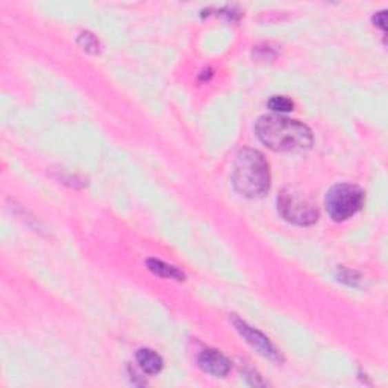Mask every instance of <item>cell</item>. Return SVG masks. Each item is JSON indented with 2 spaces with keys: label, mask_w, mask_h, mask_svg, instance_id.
Segmentation results:
<instances>
[{
  "label": "cell",
  "mask_w": 388,
  "mask_h": 388,
  "mask_svg": "<svg viewBox=\"0 0 388 388\" xmlns=\"http://www.w3.org/2000/svg\"><path fill=\"white\" fill-rule=\"evenodd\" d=\"M258 139L275 152H302L313 146L309 127L283 116H264L256 121Z\"/></svg>",
  "instance_id": "6da1fadb"
},
{
  "label": "cell",
  "mask_w": 388,
  "mask_h": 388,
  "mask_svg": "<svg viewBox=\"0 0 388 388\" xmlns=\"http://www.w3.org/2000/svg\"><path fill=\"white\" fill-rule=\"evenodd\" d=\"M235 190L246 197L263 196L270 187V167L261 152L255 149L241 150L232 170Z\"/></svg>",
  "instance_id": "7a4b0ae2"
},
{
  "label": "cell",
  "mask_w": 388,
  "mask_h": 388,
  "mask_svg": "<svg viewBox=\"0 0 388 388\" xmlns=\"http://www.w3.org/2000/svg\"><path fill=\"white\" fill-rule=\"evenodd\" d=\"M278 210L288 222L308 226L317 222L318 210L313 199L294 188H285L278 197Z\"/></svg>",
  "instance_id": "3957f363"
},
{
  "label": "cell",
  "mask_w": 388,
  "mask_h": 388,
  "mask_svg": "<svg viewBox=\"0 0 388 388\" xmlns=\"http://www.w3.org/2000/svg\"><path fill=\"white\" fill-rule=\"evenodd\" d=\"M326 210L336 222H345L358 212L364 203V192L351 184H338L326 194Z\"/></svg>",
  "instance_id": "277c9868"
},
{
  "label": "cell",
  "mask_w": 388,
  "mask_h": 388,
  "mask_svg": "<svg viewBox=\"0 0 388 388\" xmlns=\"http://www.w3.org/2000/svg\"><path fill=\"white\" fill-rule=\"evenodd\" d=\"M234 325H235V328L238 329L241 336L246 338L247 343L252 346L254 349H256V351L260 352L263 356H265V358H269L272 361L283 360V356H280L278 349L273 346L270 343V340L265 336H263L260 331L250 328V326L246 322L240 320V318H234Z\"/></svg>",
  "instance_id": "5b68a950"
},
{
  "label": "cell",
  "mask_w": 388,
  "mask_h": 388,
  "mask_svg": "<svg viewBox=\"0 0 388 388\" xmlns=\"http://www.w3.org/2000/svg\"><path fill=\"white\" fill-rule=\"evenodd\" d=\"M199 366L203 371L210 375L223 378L231 370V363L223 354H220L214 349H207L199 355Z\"/></svg>",
  "instance_id": "8992f818"
},
{
  "label": "cell",
  "mask_w": 388,
  "mask_h": 388,
  "mask_svg": "<svg viewBox=\"0 0 388 388\" xmlns=\"http://www.w3.org/2000/svg\"><path fill=\"white\" fill-rule=\"evenodd\" d=\"M136 361H139L143 371H146L147 375H156L163 370V358L152 349H140L136 352Z\"/></svg>",
  "instance_id": "52a82bcc"
},
{
  "label": "cell",
  "mask_w": 388,
  "mask_h": 388,
  "mask_svg": "<svg viewBox=\"0 0 388 388\" xmlns=\"http://www.w3.org/2000/svg\"><path fill=\"white\" fill-rule=\"evenodd\" d=\"M147 264V269L150 272H154L155 275L158 276H161V278H169V279H176V280H184L185 279V275L182 273L181 270H178L174 265H170V264H165L164 261H159V260H147L146 261Z\"/></svg>",
  "instance_id": "ba28073f"
},
{
  "label": "cell",
  "mask_w": 388,
  "mask_h": 388,
  "mask_svg": "<svg viewBox=\"0 0 388 388\" xmlns=\"http://www.w3.org/2000/svg\"><path fill=\"white\" fill-rule=\"evenodd\" d=\"M269 108L276 112H288L293 111L294 103L285 96H273L269 101Z\"/></svg>",
  "instance_id": "9c48e42d"
},
{
  "label": "cell",
  "mask_w": 388,
  "mask_h": 388,
  "mask_svg": "<svg viewBox=\"0 0 388 388\" xmlns=\"http://www.w3.org/2000/svg\"><path fill=\"white\" fill-rule=\"evenodd\" d=\"M78 43L81 44V48L83 50L91 52V53L99 52V40L93 34H90V32L81 34L79 38H78Z\"/></svg>",
  "instance_id": "30bf717a"
},
{
  "label": "cell",
  "mask_w": 388,
  "mask_h": 388,
  "mask_svg": "<svg viewBox=\"0 0 388 388\" xmlns=\"http://www.w3.org/2000/svg\"><path fill=\"white\" fill-rule=\"evenodd\" d=\"M338 278H340L341 283H346L349 285H356L360 283V276L356 275L355 272H351V270L343 269V267L338 270Z\"/></svg>",
  "instance_id": "8fae6325"
},
{
  "label": "cell",
  "mask_w": 388,
  "mask_h": 388,
  "mask_svg": "<svg viewBox=\"0 0 388 388\" xmlns=\"http://www.w3.org/2000/svg\"><path fill=\"white\" fill-rule=\"evenodd\" d=\"M385 11H381L379 14H376L375 17H374V20H375V23L376 25L381 28V29H385Z\"/></svg>",
  "instance_id": "7c38bea8"
}]
</instances>
